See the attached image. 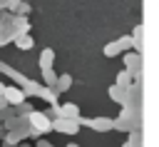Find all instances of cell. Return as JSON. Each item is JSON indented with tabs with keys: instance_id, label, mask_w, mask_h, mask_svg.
Wrapping results in <instances>:
<instances>
[{
	"instance_id": "obj_1",
	"label": "cell",
	"mask_w": 159,
	"mask_h": 147,
	"mask_svg": "<svg viewBox=\"0 0 159 147\" xmlns=\"http://www.w3.org/2000/svg\"><path fill=\"white\" fill-rule=\"evenodd\" d=\"M114 130L119 132H139L142 130V107H122L119 117H114Z\"/></svg>"
},
{
	"instance_id": "obj_2",
	"label": "cell",
	"mask_w": 159,
	"mask_h": 147,
	"mask_svg": "<svg viewBox=\"0 0 159 147\" xmlns=\"http://www.w3.org/2000/svg\"><path fill=\"white\" fill-rule=\"evenodd\" d=\"M129 50H132V35H122V37L107 42L102 52H104V57H117V55H124Z\"/></svg>"
},
{
	"instance_id": "obj_3",
	"label": "cell",
	"mask_w": 159,
	"mask_h": 147,
	"mask_svg": "<svg viewBox=\"0 0 159 147\" xmlns=\"http://www.w3.org/2000/svg\"><path fill=\"white\" fill-rule=\"evenodd\" d=\"M80 127H89L94 132H109V130H114V117H104V115H99V117H80Z\"/></svg>"
},
{
	"instance_id": "obj_4",
	"label": "cell",
	"mask_w": 159,
	"mask_h": 147,
	"mask_svg": "<svg viewBox=\"0 0 159 147\" xmlns=\"http://www.w3.org/2000/svg\"><path fill=\"white\" fill-rule=\"evenodd\" d=\"M122 60H124V70H127L134 80H142V55L134 52V50H129V52L122 55Z\"/></svg>"
},
{
	"instance_id": "obj_5",
	"label": "cell",
	"mask_w": 159,
	"mask_h": 147,
	"mask_svg": "<svg viewBox=\"0 0 159 147\" xmlns=\"http://www.w3.org/2000/svg\"><path fill=\"white\" fill-rule=\"evenodd\" d=\"M27 125H30L37 135H45V132H50V130H52V120H50L45 112H37V110L27 115Z\"/></svg>"
},
{
	"instance_id": "obj_6",
	"label": "cell",
	"mask_w": 159,
	"mask_h": 147,
	"mask_svg": "<svg viewBox=\"0 0 159 147\" xmlns=\"http://www.w3.org/2000/svg\"><path fill=\"white\" fill-rule=\"evenodd\" d=\"M52 130H55V132H62V135H77V130H80V120L55 117V120H52Z\"/></svg>"
},
{
	"instance_id": "obj_7",
	"label": "cell",
	"mask_w": 159,
	"mask_h": 147,
	"mask_svg": "<svg viewBox=\"0 0 159 147\" xmlns=\"http://www.w3.org/2000/svg\"><path fill=\"white\" fill-rule=\"evenodd\" d=\"M124 107H142V80H134L127 90V105Z\"/></svg>"
},
{
	"instance_id": "obj_8",
	"label": "cell",
	"mask_w": 159,
	"mask_h": 147,
	"mask_svg": "<svg viewBox=\"0 0 159 147\" xmlns=\"http://www.w3.org/2000/svg\"><path fill=\"white\" fill-rule=\"evenodd\" d=\"M5 100H7V105H15V107H20V105H25V92H22V87H5V95H2Z\"/></svg>"
},
{
	"instance_id": "obj_9",
	"label": "cell",
	"mask_w": 159,
	"mask_h": 147,
	"mask_svg": "<svg viewBox=\"0 0 159 147\" xmlns=\"http://www.w3.org/2000/svg\"><path fill=\"white\" fill-rule=\"evenodd\" d=\"M129 87H132V85H129ZM107 95H109V100H112V102H117V105H122V107L127 105V90H124V87H119L117 82H114V85H109Z\"/></svg>"
},
{
	"instance_id": "obj_10",
	"label": "cell",
	"mask_w": 159,
	"mask_h": 147,
	"mask_svg": "<svg viewBox=\"0 0 159 147\" xmlns=\"http://www.w3.org/2000/svg\"><path fill=\"white\" fill-rule=\"evenodd\" d=\"M55 115L57 117H67V120H80V107L77 105H57L55 107Z\"/></svg>"
},
{
	"instance_id": "obj_11",
	"label": "cell",
	"mask_w": 159,
	"mask_h": 147,
	"mask_svg": "<svg viewBox=\"0 0 159 147\" xmlns=\"http://www.w3.org/2000/svg\"><path fill=\"white\" fill-rule=\"evenodd\" d=\"M52 62H55V50L52 47H45L42 52H40V70L45 72V70H52Z\"/></svg>"
},
{
	"instance_id": "obj_12",
	"label": "cell",
	"mask_w": 159,
	"mask_h": 147,
	"mask_svg": "<svg viewBox=\"0 0 159 147\" xmlns=\"http://www.w3.org/2000/svg\"><path fill=\"white\" fill-rule=\"evenodd\" d=\"M142 40H144V27L142 25H134L132 30V50L142 55Z\"/></svg>"
},
{
	"instance_id": "obj_13",
	"label": "cell",
	"mask_w": 159,
	"mask_h": 147,
	"mask_svg": "<svg viewBox=\"0 0 159 147\" xmlns=\"http://www.w3.org/2000/svg\"><path fill=\"white\" fill-rule=\"evenodd\" d=\"M70 87H72V75H70V72L60 75V77H57V85H55V92H57V95H62V92H67Z\"/></svg>"
},
{
	"instance_id": "obj_14",
	"label": "cell",
	"mask_w": 159,
	"mask_h": 147,
	"mask_svg": "<svg viewBox=\"0 0 159 147\" xmlns=\"http://www.w3.org/2000/svg\"><path fill=\"white\" fill-rule=\"evenodd\" d=\"M0 72H5L7 77H12L15 82H20V87H22V85L27 82V77H25V75H20L17 70H12V67H7V65H2V62H0Z\"/></svg>"
},
{
	"instance_id": "obj_15",
	"label": "cell",
	"mask_w": 159,
	"mask_h": 147,
	"mask_svg": "<svg viewBox=\"0 0 159 147\" xmlns=\"http://www.w3.org/2000/svg\"><path fill=\"white\" fill-rule=\"evenodd\" d=\"M15 45L20 47V50H32V45H35V40H32V35H17L15 37Z\"/></svg>"
},
{
	"instance_id": "obj_16",
	"label": "cell",
	"mask_w": 159,
	"mask_h": 147,
	"mask_svg": "<svg viewBox=\"0 0 159 147\" xmlns=\"http://www.w3.org/2000/svg\"><path fill=\"white\" fill-rule=\"evenodd\" d=\"M42 87H45V85H40V82H35V80H27V82L22 85V92H25V95H37V97H40V92H42Z\"/></svg>"
},
{
	"instance_id": "obj_17",
	"label": "cell",
	"mask_w": 159,
	"mask_h": 147,
	"mask_svg": "<svg viewBox=\"0 0 159 147\" xmlns=\"http://www.w3.org/2000/svg\"><path fill=\"white\" fill-rule=\"evenodd\" d=\"M57 77H60V75H57L55 70H45V72H42V82H45V87H52V90H55Z\"/></svg>"
},
{
	"instance_id": "obj_18",
	"label": "cell",
	"mask_w": 159,
	"mask_h": 147,
	"mask_svg": "<svg viewBox=\"0 0 159 147\" xmlns=\"http://www.w3.org/2000/svg\"><path fill=\"white\" fill-rule=\"evenodd\" d=\"M134 82V77L127 72V70H122V72H117V85L119 87H124V90H129V85Z\"/></svg>"
},
{
	"instance_id": "obj_19",
	"label": "cell",
	"mask_w": 159,
	"mask_h": 147,
	"mask_svg": "<svg viewBox=\"0 0 159 147\" xmlns=\"http://www.w3.org/2000/svg\"><path fill=\"white\" fill-rule=\"evenodd\" d=\"M40 97L42 100H47L52 107H57V92L52 90V87H42V92H40Z\"/></svg>"
},
{
	"instance_id": "obj_20",
	"label": "cell",
	"mask_w": 159,
	"mask_h": 147,
	"mask_svg": "<svg viewBox=\"0 0 159 147\" xmlns=\"http://www.w3.org/2000/svg\"><path fill=\"white\" fill-rule=\"evenodd\" d=\"M124 147H142V130L139 132H129V140L124 142Z\"/></svg>"
},
{
	"instance_id": "obj_21",
	"label": "cell",
	"mask_w": 159,
	"mask_h": 147,
	"mask_svg": "<svg viewBox=\"0 0 159 147\" xmlns=\"http://www.w3.org/2000/svg\"><path fill=\"white\" fill-rule=\"evenodd\" d=\"M15 12H17L20 17H25V15L30 12V2H17V5H15Z\"/></svg>"
},
{
	"instance_id": "obj_22",
	"label": "cell",
	"mask_w": 159,
	"mask_h": 147,
	"mask_svg": "<svg viewBox=\"0 0 159 147\" xmlns=\"http://www.w3.org/2000/svg\"><path fill=\"white\" fill-rule=\"evenodd\" d=\"M35 147H55V145H52V142H47V140H37V142H35Z\"/></svg>"
},
{
	"instance_id": "obj_23",
	"label": "cell",
	"mask_w": 159,
	"mask_h": 147,
	"mask_svg": "<svg viewBox=\"0 0 159 147\" xmlns=\"http://www.w3.org/2000/svg\"><path fill=\"white\" fill-rule=\"evenodd\" d=\"M5 87H7V85H2V82H0V97L5 95Z\"/></svg>"
},
{
	"instance_id": "obj_24",
	"label": "cell",
	"mask_w": 159,
	"mask_h": 147,
	"mask_svg": "<svg viewBox=\"0 0 159 147\" xmlns=\"http://www.w3.org/2000/svg\"><path fill=\"white\" fill-rule=\"evenodd\" d=\"M67 147H80V145L77 142H67Z\"/></svg>"
},
{
	"instance_id": "obj_25",
	"label": "cell",
	"mask_w": 159,
	"mask_h": 147,
	"mask_svg": "<svg viewBox=\"0 0 159 147\" xmlns=\"http://www.w3.org/2000/svg\"><path fill=\"white\" fill-rule=\"evenodd\" d=\"M17 147H32V145H25V142H20V145H17Z\"/></svg>"
},
{
	"instance_id": "obj_26",
	"label": "cell",
	"mask_w": 159,
	"mask_h": 147,
	"mask_svg": "<svg viewBox=\"0 0 159 147\" xmlns=\"http://www.w3.org/2000/svg\"><path fill=\"white\" fill-rule=\"evenodd\" d=\"M0 117H2V115H0Z\"/></svg>"
}]
</instances>
